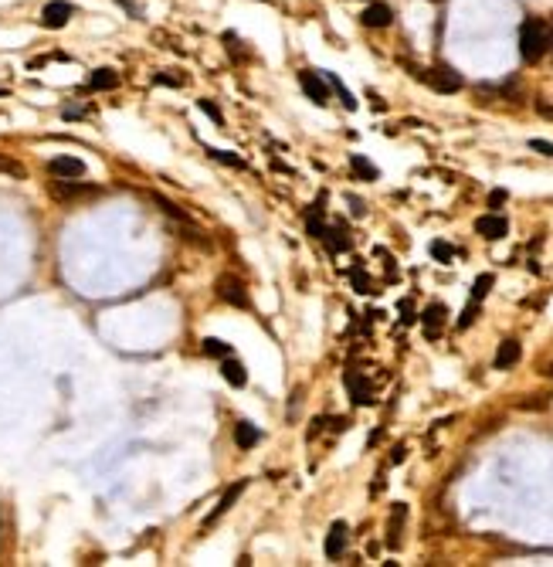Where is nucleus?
<instances>
[{
  "label": "nucleus",
  "mask_w": 553,
  "mask_h": 567,
  "mask_svg": "<svg viewBox=\"0 0 553 567\" xmlns=\"http://www.w3.org/2000/svg\"><path fill=\"white\" fill-rule=\"evenodd\" d=\"M523 357V347H520V340H502L499 350H496V357H492V367L496 370H509V367H516Z\"/></svg>",
  "instance_id": "12"
},
{
  "label": "nucleus",
  "mask_w": 553,
  "mask_h": 567,
  "mask_svg": "<svg viewBox=\"0 0 553 567\" xmlns=\"http://www.w3.org/2000/svg\"><path fill=\"white\" fill-rule=\"evenodd\" d=\"M492 285H496V275H492V272H482V275L475 279V285H472V299H475V303H482V299L489 296V289H492Z\"/></svg>",
  "instance_id": "22"
},
{
  "label": "nucleus",
  "mask_w": 553,
  "mask_h": 567,
  "mask_svg": "<svg viewBox=\"0 0 553 567\" xmlns=\"http://www.w3.org/2000/svg\"><path fill=\"white\" fill-rule=\"evenodd\" d=\"M197 109H201V112H208V116H211V119H214V123H217V126L224 123V116H221V109H217V105H214L211 99H197Z\"/></svg>",
  "instance_id": "29"
},
{
  "label": "nucleus",
  "mask_w": 553,
  "mask_h": 567,
  "mask_svg": "<svg viewBox=\"0 0 553 567\" xmlns=\"http://www.w3.org/2000/svg\"><path fill=\"white\" fill-rule=\"evenodd\" d=\"M350 279H353V289L357 292H373V285H370V279H367V272H364V265H353V272H350Z\"/></svg>",
  "instance_id": "25"
},
{
  "label": "nucleus",
  "mask_w": 553,
  "mask_h": 567,
  "mask_svg": "<svg viewBox=\"0 0 553 567\" xmlns=\"http://www.w3.org/2000/svg\"><path fill=\"white\" fill-rule=\"evenodd\" d=\"M153 82H157V85H173V89H180V85H187V75H163V72H159Z\"/></svg>",
  "instance_id": "32"
},
{
  "label": "nucleus",
  "mask_w": 553,
  "mask_h": 567,
  "mask_svg": "<svg viewBox=\"0 0 553 567\" xmlns=\"http://www.w3.org/2000/svg\"><path fill=\"white\" fill-rule=\"evenodd\" d=\"M306 228H309L313 238H322V232H326V225L319 221V214H313V211H309V218H306Z\"/></svg>",
  "instance_id": "31"
},
{
  "label": "nucleus",
  "mask_w": 553,
  "mask_h": 567,
  "mask_svg": "<svg viewBox=\"0 0 553 567\" xmlns=\"http://www.w3.org/2000/svg\"><path fill=\"white\" fill-rule=\"evenodd\" d=\"M435 92H442V96H451V92H458L462 85H465V78L458 75V72H451L448 65H438V68H431L428 75H421Z\"/></svg>",
  "instance_id": "4"
},
{
  "label": "nucleus",
  "mask_w": 553,
  "mask_h": 567,
  "mask_svg": "<svg viewBox=\"0 0 553 567\" xmlns=\"http://www.w3.org/2000/svg\"><path fill=\"white\" fill-rule=\"evenodd\" d=\"M478 306H482V303H475V299L469 303V306H465V312L458 316V330H469V326H472L475 316H478Z\"/></svg>",
  "instance_id": "28"
},
{
  "label": "nucleus",
  "mask_w": 553,
  "mask_h": 567,
  "mask_svg": "<svg viewBox=\"0 0 553 567\" xmlns=\"http://www.w3.org/2000/svg\"><path fill=\"white\" fill-rule=\"evenodd\" d=\"M72 14H75V7H72L68 0H52V3H45V10H41V24L48 27V31H58V27H65L72 21Z\"/></svg>",
  "instance_id": "7"
},
{
  "label": "nucleus",
  "mask_w": 553,
  "mask_h": 567,
  "mask_svg": "<svg viewBox=\"0 0 553 567\" xmlns=\"http://www.w3.org/2000/svg\"><path fill=\"white\" fill-rule=\"evenodd\" d=\"M346 543H350V527H346L343 520H336V523L329 527V534H326V557H329V561L343 557Z\"/></svg>",
  "instance_id": "11"
},
{
  "label": "nucleus",
  "mask_w": 553,
  "mask_h": 567,
  "mask_svg": "<svg viewBox=\"0 0 553 567\" xmlns=\"http://www.w3.org/2000/svg\"><path fill=\"white\" fill-rule=\"evenodd\" d=\"M529 150H536V153H543V156H553V143H547V139H529Z\"/></svg>",
  "instance_id": "33"
},
{
  "label": "nucleus",
  "mask_w": 553,
  "mask_h": 567,
  "mask_svg": "<svg viewBox=\"0 0 553 567\" xmlns=\"http://www.w3.org/2000/svg\"><path fill=\"white\" fill-rule=\"evenodd\" d=\"M404 520H407V506L404 503H397L394 510H391V523H387V547L397 550L400 547V530H404Z\"/></svg>",
  "instance_id": "16"
},
{
  "label": "nucleus",
  "mask_w": 553,
  "mask_h": 567,
  "mask_svg": "<svg viewBox=\"0 0 553 567\" xmlns=\"http://www.w3.org/2000/svg\"><path fill=\"white\" fill-rule=\"evenodd\" d=\"M319 241H326V248H329V255H340L350 248V238H346V228H326Z\"/></svg>",
  "instance_id": "19"
},
{
  "label": "nucleus",
  "mask_w": 553,
  "mask_h": 567,
  "mask_svg": "<svg viewBox=\"0 0 553 567\" xmlns=\"http://www.w3.org/2000/svg\"><path fill=\"white\" fill-rule=\"evenodd\" d=\"M343 384H346V391H350L353 405H360V408L373 405V387H370V381L360 374V370H346V374H343Z\"/></svg>",
  "instance_id": "5"
},
{
  "label": "nucleus",
  "mask_w": 553,
  "mask_h": 567,
  "mask_svg": "<svg viewBox=\"0 0 553 567\" xmlns=\"http://www.w3.org/2000/svg\"><path fill=\"white\" fill-rule=\"evenodd\" d=\"M224 45H228V52H231V54H237V58H248V52H241V38H237V34H231V31H228V34H224Z\"/></svg>",
  "instance_id": "30"
},
{
  "label": "nucleus",
  "mask_w": 553,
  "mask_h": 567,
  "mask_svg": "<svg viewBox=\"0 0 553 567\" xmlns=\"http://www.w3.org/2000/svg\"><path fill=\"white\" fill-rule=\"evenodd\" d=\"M0 174H3V177H14V181H24L27 177L24 163L14 160V156H7V153H0Z\"/></svg>",
  "instance_id": "21"
},
{
  "label": "nucleus",
  "mask_w": 553,
  "mask_h": 567,
  "mask_svg": "<svg viewBox=\"0 0 553 567\" xmlns=\"http://www.w3.org/2000/svg\"><path fill=\"white\" fill-rule=\"evenodd\" d=\"M553 52V24L543 17H527L520 24V54L527 65H536L543 54Z\"/></svg>",
  "instance_id": "1"
},
{
  "label": "nucleus",
  "mask_w": 553,
  "mask_h": 567,
  "mask_svg": "<svg viewBox=\"0 0 553 567\" xmlns=\"http://www.w3.org/2000/svg\"><path fill=\"white\" fill-rule=\"evenodd\" d=\"M214 292H217V299H221V303H228V306H235V310H248V306H251V296H248L244 282H241L237 275H231V272L217 275Z\"/></svg>",
  "instance_id": "3"
},
{
  "label": "nucleus",
  "mask_w": 553,
  "mask_h": 567,
  "mask_svg": "<svg viewBox=\"0 0 553 567\" xmlns=\"http://www.w3.org/2000/svg\"><path fill=\"white\" fill-rule=\"evenodd\" d=\"M360 21H364V27H391V21H394V10L387 7V3H370L367 10L360 14Z\"/></svg>",
  "instance_id": "14"
},
{
  "label": "nucleus",
  "mask_w": 553,
  "mask_h": 567,
  "mask_svg": "<svg viewBox=\"0 0 553 567\" xmlns=\"http://www.w3.org/2000/svg\"><path fill=\"white\" fill-rule=\"evenodd\" d=\"M299 85H302V92L313 99L316 105H326L329 103V82L319 75V72H313V68H306V72H299Z\"/></svg>",
  "instance_id": "6"
},
{
  "label": "nucleus",
  "mask_w": 553,
  "mask_h": 567,
  "mask_svg": "<svg viewBox=\"0 0 553 567\" xmlns=\"http://www.w3.org/2000/svg\"><path fill=\"white\" fill-rule=\"evenodd\" d=\"M431 255L438 258V262H445V265H448V262L455 258V248H451L448 241H431Z\"/></svg>",
  "instance_id": "27"
},
{
  "label": "nucleus",
  "mask_w": 553,
  "mask_h": 567,
  "mask_svg": "<svg viewBox=\"0 0 553 567\" xmlns=\"http://www.w3.org/2000/svg\"><path fill=\"white\" fill-rule=\"evenodd\" d=\"M204 354H208V357H221V361H224V357H231V347H228V343H221V340H214V336H208V340H204Z\"/></svg>",
  "instance_id": "24"
},
{
  "label": "nucleus",
  "mask_w": 553,
  "mask_h": 567,
  "mask_svg": "<svg viewBox=\"0 0 553 567\" xmlns=\"http://www.w3.org/2000/svg\"><path fill=\"white\" fill-rule=\"evenodd\" d=\"M244 490H248V479H241V483H235V486H228V490H224V496L217 499V506H214V513L208 516V520H204V530H208V527H214V523H217L221 516L228 513V510H231V506H235V503H237V496H241V492H244Z\"/></svg>",
  "instance_id": "10"
},
{
  "label": "nucleus",
  "mask_w": 553,
  "mask_h": 567,
  "mask_svg": "<svg viewBox=\"0 0 553 567\" xmlns=\"http://www.w3.org/2000/svg\"><path fill=\"white\" fill-rule=\"evenodd\" d=\"M322 78H326V82H329V85L336 89V96H340V99H343V105H346V109H357V99L350 96V89H346V85H343V82H340V78H336V75H333V72H326V75H322Z\"/></svg>",
  "instance_id": "23"
},
{
  "label": "nucleus",
  "mask_w": 553,
  "mask_h": 567,
  "mask_svg": "<svg viewBox=\"0 0 553 567\" xmlns=\"http://www.w3.org/2000/svg\"><path fill=\"white\" fill-rule=\"evenodd\" d=\"M502 204H506V190H492V194H489V207L496 211V207H502Z\"/></svg>",
  "instance_id": "34"
},
{
  "label": "nucleus",
  "mask_w": 553,
  "mask_h": 567,
  "mask_svg": "<svg viewBox=\"0 0 553 567\" xmlns=\"http://www.w3.org/2000/svg\"><path fill=\"white\" fill-rule=\"evenodd\" d=\"M221 377H224L231 387H244V384H248V370H244V363L237 361L235 354L221 361Z\"/></svg>",
  "instance_id": "15"
},
{
  "label": "nucleus",
  "mask_w": 553,
  "mask_h": 567,
  "mask_svg": "<svg viewBox=\"0 0 553 567\" xmlns=\"http://www.w3.org/2000/svg\"><path fill=\"white\" fill-rule=\"evenodd\" d=\"M48 170H52L54 177H61V181H79V177H85V163H81L79 156H54L52 163H48Z\"/></svg>",
  "instance_id": "9"
},
{
  "label": "nucleus",
  "mask_w": 553,
  "mask_h": 567,
  "mask_svg": "<svg viewBox=\"0 0 553 567\" xmlns=\"http://www.w3.org/2000/svg\"><path fill=\"white\" fill-rule=\"evenodd\" d=\"M445 316H448V310L442 306V303H431L428 310L421 312V323H424V336L428 340H438L442 336V326H445Z\"/></svg>",
  "instance_id": "13"
},
{
  "label": "nucleus",
  "mask_w": 553,
  "mask_h": 567,
  "mask_svg": "<svg viewBox=\"0 0 553 567\" xmlns=\"http://www.w3.org/2000/svg\"><path fill=\"white\" fill-rule=\"evenodd\" d=\"M350 167H353V174H357L360 181H377V177H380V170H377V167L370 163L367 156H360V153L350 156Z\"/></svg>",
  "instance_id": "20"
},
{
  "label": "nucleus",
  "mask_w": 553,
  "mask_h": 567,
  "mask_svg": "<svg viewBox=\"0 0 553 567\" xmlns=\"http://www.w3.org/2000/svg\"><path fill=\"white\" fill-rule=\"evenodd\" d=\"M119 85V75L112 72V68H95L92 75H88V89L92 92H109V89H116Z\"/></svg>",
  "instance_id": "18"
},
{
  "label": "nucleus",
  "mask_w": 553,
  "mask_h": 567,
  "mask_svg": "<svg viewBox=\"0 0 553 567\" xmlns=\"http://www.w3.org/2000/svg\"><path fill=\"white\" fill-rule=\"evenodd\" d=\"M208 156H214V160L224 163V167H237V170L244 167V160H241L237 153H228V150H208Z\"/></svg>",
  "instance_id": "26"
},
{
  "label": "nucleus",
  "mask_w": 553,
  "mask_h": 567,
  "mask_svg": "<svg viewBox=\"0 0 553 567\" xmlns=\"http://www.w3.org/2000/svg\"><path fill=\"white\" fill-rule=\"evenodd\" d=\"M258 439H262V432H258L251 421H237V425H235V445H237V448H244V452H248V448H255V445H258Z\"/></svg>",
  "instance_id": "17"
},
{
  "label": "nucleus",
  "mask_w": 553,
  "mask_h": 567,
  "mask_svg": "<svg viewBox=\"0 0 553 567\" xmlns=\"http://www.w3.org/2000/svg\"><path fill=\"white\" fill-rule=\"evenodd\" d=\"M52 197L54 201H61V204H79V201H88V197H99L102 190L95 187V183H81V177L79 181H52Z\"/></svg>",
  "instance_id": "2"
},
{
  "label": "nucleus",
  "mask_w": 553,
  "mask_h": 567,
  "mask_svg": "<svg viewBox=\"0 0 553 567\" xmlns=\"http://www.w3.org/2000/svg\"><path fill=\"white\" fill-rule=\"evenodd\" d=\"M475 232L482 234L485 241H502V238L509 234V221L492 211V214H482V218L475 221Z\"/></svg>",
  "instance_id": "8"
},
{
  "label": "nucleus",
  "mask_w": 553,
  "mask_h": 567,
  "mask_svg": "<svg viewBox=\"0 0 553 567\" xmlns=\"http://www.w3.org/2000/svg\"><path fill=\"white\" fill-rule=\"evenodd\" d=\"M404 452H407V448H404V445H397V448H394V455H391V462H404Z\"/></svg>",
  "instance_id": "35"
}]
</instances>
